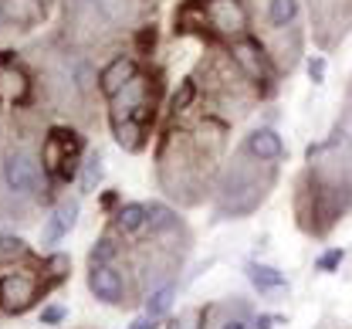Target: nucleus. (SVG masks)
Segmentation results:
<instances>
[{"label":"nucleus","mask_w":352,"mask_h":329,"mask_svg":"<svg viewBox=\"0 0 352 329\" xmlns=\"http://www.w3.org/2000/svg\"><path fill=\"white\" fill-rule=\"evenodd\" d=\"M267 187H271V180L258 184V173H254L251 167L230 163V170H227L223 180H220V207L217 211L220 214H230V217L251 214V211L264 200Z\"/></svg>","instance_id":"f257e3e1"},{"label":"nucleus","mask_w":352,"mask_h":329,"mask_svg":"<svg viewBox=\"0 0 352 329\" xmlns=\"http://www.w3.org/2000/svg\"><path fill=\"white\" fill-rule=\"evenodd\" d=\"M200 14H204L207 28L220 38H230V41L248 38L251 17L241 0H200Z\"/></svg>","instance_id":"f03ea898"},{"label":"nucleus","mask_w":352,"mask_h":329,"mask_svg":"<svg viewBox=\"0 0 352 329\" xmlns=\"http://www.w3.org/2000/svg\"><path fill=\"white\" fill-rule=\"evenodd\" d=\"M82 156V136L75 129H51L47 140L41 146V167L47 173L58 177V170L68 163V160H78Z\"/></svg>","instance_id":"7ed1b4c3"},{"label":"nucleus","mask_w":352,"mask_h":329,"mask_svg":"<svg viewBox=\"0 0 352 329\" xmlns=\"http://www.w3.org/2000/svg\"><path fill=\"white\" fill-rule=\"evenodd\" d=\"M3 184L17 197H34L41 187V170L28 153H10L3 160Z\"/></svg>","instance_id":"20e7f679"},{"label":"nucleus","mask_w":352,"mask_h":329,"mask_svg":"<svg viewBox=\"0 0 352 329\" xmlns=\"http://www.w3.org/2000/svg\"><path fill=\"white\" fill-rule=\"evenodd\" d=\"M31 98V78L17 68L10 51H0V102L3 105H24Z\"/></svg>","instance_id":"39448f33"},{"label":"nucleus","mask_w":352,"mask_h":329,"mask_svg":"<svg viewBox=\"0 0 352 329\" xmlns=\"http://www.w3.org/2000/svg\"><path fill=\"white\" fill-rule=\"evenodd\" d=\"M34 299H38V285L24 272H7L0 279V306L7 312H24L34 306Z\"/></svg>","instance_id":"423d86ee"},{"label":"nucleus","mask_w":352,"mask_h":329,"mask_svg":"<svg viewBox=\"0 0 352 329\" xmlns=\"http://www.w3.org/2000/svg\"><path fill=\"white\" fill-rule=\"evenodd\" d=\"M230 54H234V65H237L251 82H267V75H271L267 54H264V47L258 45L254 38H237V41L230 45Z\"/></svg>","instance_id":"0eeeda50"},{"label":"nucleus","mask_w":352,"mask_h":329,"mask_svg":"<svg viewBox=\"0 0 352 329\" xmlns=\"http://www.w3.org/2000/svg\"><path fill=\"white\" fill-rule=\"evenodd\" d=\"M88 288H91L95 299L105 302V306H122V302H126V282H122V275H119L112 265H91Z\"/></svg>","instance_id":"6e6552de"},{"label":"nucleus","mask_w":352,"mask_h":329,"mask_svg":"<svg viewBox=\"0 0 352 329\" xmlns=\"http://www.w3.org/2000/svg\"><path fill=\"white\" fill-rule=\"evenodd\" d=\"M244 153H248L251 160H258V163H278V160L285 156V142H281V136H278L271 126H258V129L248 133Z\"/></svg>","instance_id":"1a4fd4ad"},{"label":"nucleus","mask_w":352,"mask_h":329,"mask_svg":"<svg viewBox=\"0 0 352 329\" xmlns=\"http://www.w3.org/2000/svg\"><path fill=\"white\" fill-rule=\"evenodd\" d=\"M135 75H139L135 61H132L129 54H119V58H112V61L98 72V89H102V95H109V98H112V95L122 92Z\"/></svg>","instance_id":"9d476101"},{"label":"nucleus","mask_w":352,"mask_h":329,"mask_svg":"<svg viewBox=\"0 0 352 329\" xmlns=\"http://www.w3.org/2000/svg\"><path fill=\"white\" fill-rule=\"evenodd\" d=\"M139 109H146V78H142V75H135L122 92L112 95V123H122V119H142Z\"/></svg>","instance_id":"9b49d317"},{"label":"nucleus","mask_w":352,"mask_h":329,"mask_svg":"<svg viewBox=\"0 0 352 329\" xmlns=\"http://www.w3.org/2000/svg\"><path fill=\"white\" fill-rule=\"evenodd\" d=\"M75 221H78V200H75V197H72V200H61V204L54 207L51 221H47L44 241H47V244H58L61 237H65L68 231H72V228H75Z\"/></svg>","instance_id":"f8f14e48"},{"label":"nucleus","mask_w":352,"mask_h":329,"mask_svg":"<svg viewBox=\"0 0 352 329\" xmlns=\"http://www.w3.org/2000/svg\"><path fill=\"white\" fill-rule=\"evenodd\" d=\"M248 282L254 285L258 292H278V288H288L285 282V272L261 265V262H248Z\"/></svg>","instance_id":"ddd939ff"},{"label":"nucleus","mask_w":352,"mask_h":329,"mask_svg":"<svg viewBox=\"0 0 352 329\" xmlns=\"http://www.w3.org/2000/svg\"><path fill=\"white\" fill-rule=\"evenodd\" d=\"M298 21V0H267V24L285 31Z\"/></svg>","instance_id":"4468645a"},{"label":"nucleus","mask_w":352,"mask_h":329,"mask_svg":"<svg viewBox=\"0 0 352 329\" xmlns=\"http://www.w3.org/2000/svg\"><path fill=\"white\" fill-rule=\"evenodd\" d=\"M112 129H116V142H119L126 153L142 149V119H122V123H112Z\"/></svg>","instance_id":"2eb2a0df"},{"label":"nucleus","mask_w":352,"mask_h":329,"mask_svg":"<svg viewBox=\"0 0 352 329\" xmlns=\"http://www.w3.org/2000/svg\"><path fill=\"white\" fill-rule=\"evenodd\" d=\"M116 228L126 231V235H135L146 228V204H122L116 211Z\"/></svg>","instance_id":"dca6fc26"},{"label":"nucleus","mask_w":352,"mask_h":329,"mask_svg":"<svg viewBox=\"0 0 352 329\" xmlns=\"http://www.w3.org/2000/svg\"><path fill=\"white\" fill-rule=\"evenodd\" d=\"M173 295H176L173 282H163L160 288H153V292H149V299H146V316H153V319L166 316V312H170V306H173Z\"/></svg>","instance_id":"f3484780"},{"label":"nucleus","mask_w":352,"mask_h":329,"mask_svg":"<svg viewBox=\"0 0 352 329\" xmlns=\"http://www.w3.org/2000/svg\"><path fill=\"white\" fill-rule=\"evenodd\" d=\"M176 228V214L166 207V204H149L146 207V231L149 235H163V231H170Z\"/></svg>","instance_id":"a211bd4d"},{"label":"nucleus","mask_w":352,"mask_h":329,"mask_svg":"<svg viewBox=\"0 0 352 329\" xmlns=\"http://www.w3.org/2000/svg\"><path fill=\"white\" fill-rule=\"evenodd\" d=\"M193 98H197V85L186 78V82H179V89L173 92V98H170V112L173 116H179V112H186L190 105H193Z\"/></svg>","instance_id":"6ab92c4d"},{"label":"nucleus","mask_w":352,"mask_h":329,"mask_svg":"<svg viewBox=\"0 0 352 329\" xmlns=\"http://www.w3.org/2000/svg\"><path fill=\"white\" fill-rule=\"evenodd\" d=\"M116 251H119V248L112 244V237H98V241H95V248L88 251V262H91V265H112Z\"/></svg>","instance_id":"aec40b11"},{"label":"nucleus","mask_w":352,"mask_h":329,"mask_svg":"<svg viewBox=\"0 0 352 329\" xmlns=\"http://www.w3.org/2000/svg\"><path fill=\"white\" fill-rule=\"evenodd\" d=\"M98 177H102V160L98 156H88L85 173H82V193H91L95 184H98Z\"/></svg>","instance_id":"412c9836"},{"label":"nucleus","mask_w":352,"mask_h":329,"mask_svg":"<svg viewBox=\"0 0 352 329\" xmlns=\"http://www.w3.org/2000/svg\"><path fill=\"white\" fill-rule=\"evenodd\" d=\"M342 258H346V251H342V248H329L325 255H318L315 268H318V272H336V268L342 265Z\"/></svg>","instance_id":"4be33fe9"},{"label":"nucleus","mask_w":352,"mask_h":329,"mask_svg":"<svg viewBox=\"0 0 352 329\" xmlns=\"http://www.w3.org/2000/svg\"><path fill=\"white\" fill-rule=\"evenodd\" d=\"M44 265H47V272H51V285L61 282V279L68 275V258H65V255H51Z\"/></svg>","instance_id":"5701e85b"},{"label":"nucleus","mask_w":352,"mask_h":329,"mask_svg":"<svg viewBox=\"0 0 352 329\" xmlns=\"http://www.w3.org/2000/svg\"><path fill=\"white\" fill-rule=\"evenodd\" d=\"M170 329H204V312H200V309H190V312H183Z\"/></svg>","instance_id":"b1692460"},{"label":"nucleus","mask_w":352,"mask_h":329,"mask_svg":"<svg viewBox=\"0 0 352 329\" xmlns=\"http://www.w3.org/2000/svg\"><path fill=\"white\" fill-rule=\"evenodd\" d=\"M28 248H24V241L21 237H10V235H3L0 237V258H10V255H24Z\"/></svg>","instance_id":"393cba45"},{"label":"nucleus","mask_w":352,"mask_h":329,"mask_svg":"<svg viewBox=\"0 0 352 329\" xmlns=\"http://www.w3.org/2000/svg\"><path fill=\"white\" fill-rule=\"evenodd\" d=\"M308 75H311L315 85H322V82H325V58H318V54L308 58Z\"/></svg>","instance_id":"a878e982"},{"label":"nucleus","mask_w":352,"mask_h":329,"mask_svg":"<svg viewBox=\"0 0 352 329\" xmlns=\"http://www.w3.org/2000/svg\"><path fill=\"white\" fill-rule=\"evenodd\" d=\"M61 319H65V309H61V306H47L41 312V323H47V326H51V323H61Z\"/></svg>","instance_id":"bb28decb"},{"label":"nucleus","mask_w":352,"mask_h":329,"mask_svg":"<svg viewBox=\"0 0 352 329\" xmlns=\"http://www.w3.org/2000/svg\"><path fill=\"white\" fill-rule=\"evenodd\" d=\"M135 41H139L142 51H146V47H153V41H156V31H153V28H142V31L135 34Z\"/></svg>","instance_id":"cd10ccee"},{"label":"nucleus","mask_w":352,"mask_h":329,"mask_svg":"<svg viewBox=\"0 0 352 329\" xmlns=\"http://www.w3.org/2000/svg\"><path fill=\"white\" fill-rule=\"evenodd\" d=\"M274 323H278V316H258V319L251 323V329H271Z\"/></svg>","instance_id":"c85d7f7f"},{"label":"nucleus","mask_w":352,"mask_h":329,"mask_svg":"<svg viewBox=\"0 0 352 329\" xmlns=\"http://www.w3.org/2000/svg\"><path fill=\"white\" fill-rule=\"evenodd\" d=\"M129 329H156V319H153V316H142V319H135Z\"/></svg>","instance_id":"c756f323"},{"label":"nucleus","mask_w":352,"mask_h":329,"mask_svg":"<svg viewBox=\"0 0 352 329\" xmlns=\"http://www.w3.org/2000/svg\"><path fill=\"white\" fill-rule=\"evenodd\" d=\"M220 329H248L244 319H227V323H220Z\"/></svg>","instance_id":"7c9ffc66"}]
</instances>
